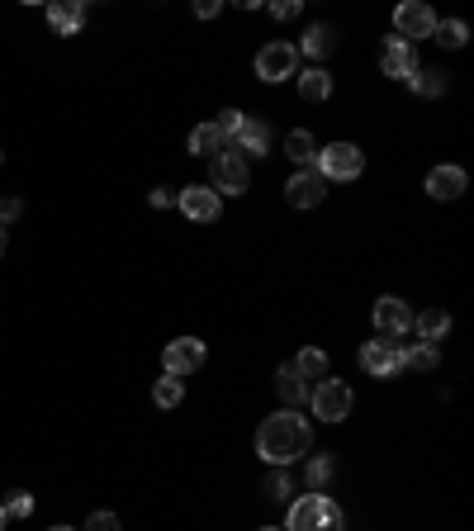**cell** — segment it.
Listing matches in <instances>:
<instances>
[{"instance_id": "cell-30", "label": "cell", "mask_w": 474, "mask_h": 531, "mask_svg": "<svg viewBox=\"0 0 474 531\" xmlns=\"http://www.w3.org/2000/svg\"><path fill=\"white\" fill-rule=\"evenodd\" d=\"M237 124H242V110H219V119H214V129H219V138L228 143L237 133Z\"/></svg>"}, {"instance_id": "cell-31", "label": "cell", "mask_w": 474, "mask_h": 531, "mask_svg": "<svg viewBox=\"0 0 474 531\" xmlns=\"http://www.w3.org/2000/svg\"><path fill=\"white\" fill-rule=\"evenodd\" d=\"M290 489H294V484H290V475H285V470H275V475L266 479V494H271V498H280V503L290 498Z\"/></svg>"}, {"instance_id": "cell-25", "label": "cell", "mask_w": 474, "mask_h": 531, "mask_svg": "<svg viewBox=\"0 0 474 531\" xmlns=\"http://www.w3.org/2000/svg\"><path fill=\"white\" fill-rule=\"evenodd\" d=\"M408 81H413V91L418 95H427V100H437V95H446V72H413L408 76Z\"/></svg>"}, {"instance_id": "cell-7", "label": "cell", "mask_w": 474, "mask_h": 531, "mask_svg": "<svg viewBox=\"0 0 474 531\" xmlns=\"http://www.w3.org/2000/svg\"><path fill=\"white\" fill-rule=\"evenodd\" d=\"M309 403H313V418L342 422L351 413V389L342 385V380H323V385L309 394Z\"/></svg>"}, {"instance_id": "cell-16", "label": "cell", "mask_w": 474, "mask_h": 531, "mask_svg": "<svg viewBox=\"0 0 474 531\" xmlns=\"http://www.w3.org/2000/svg\"><path fill=\"white\" fill-rule=\"evenodd\" d=\"M233 138H237V152H256V157L271 147V129H266L261 119H247V114H242V124H237Z\"/></svg>"}, {"instance_id": "cell-33", "label": "cell", "mask_w": 474, "mask_h": 531, "mask_svg": "<svg viewBox=\"0 0 474 531\" xmlns=\"http://www.w3.org/2000/svg\"><path fill=\"white\" fill-rule=\"evenodd\" d=\"M152 204H157V209H171V204H181V190H171V185H157V190H152Z\"/></svg>"}, {"instance_id": "cell-26", "label": "cell", "mask_w": 474, "mask_h": 531, "mask_svg": "<svg viewBox=\"0 0 474 531\" xmlns=\"http://www.w3.org/2000/svg\"><path fill=\"white\" fill-rule=\"evenodd\" d=\"M152 399H157V408H176V403L185 399V385L176 380V375H166V380H157V389H152Z\"/></svg>"}, {"instance_id": "cell-5", "label": "cell", "mask_w": 474, "mask_h": 531, "mask_svg": "<svg viewBox=\"0 0 474 531\" xmlns=\"http://www.w3.org/2000/svg\"><path fill=\"white\" fill-rule=\"evenodd\" d=\"M256 76L271 81V86L299 76V48H294V43H266V48L256 53Z\"/></svg>"}, {"instance_id": "cell-20", "label": "cell", "mask_w": 474, "mask_h": 531, "mask_svg": "<svg viewBox=\"0 0 474 531\" xmlns=\"http://www.w3.org/2000/svg\"><path fill=\"white\" fill-rule=\"evenodd\" d=\"M285 152H290V162L299 166V171L318 162V143H313V133H304V129H294L290 138H285Z\"/></svg>"}, {"instance_id": "cell-2", "label": "cell", "mask_w": 474, "mask_h": 531, "mask_svg": "<svg viewBox=\"0 0 474 531\" xmlns=\"http://www.w3.org/2000/svg\"><path fill=\"white\" fill-rule=\"evenodd\" d=\"M323 181H356L365 171V157L356 143H332V147H318V166H313Z\"/></svg>"}, {"instance_id": "cell-1", "label": "cell", "mask_w": 474, "mask_h": 531, "mask_svg": "<svg viewBox=\"0 0 474 531\" xmlns=\"http://www.w3.org/2000/svg\"><path fill=\"white\" fill-rule=\"evenodd\" d=\"M313 446V427L309 418H299V408H285L256 427V456L266 465H290Z\"/></svg>"}, {"instance_id": "cell-4", "label": "cell", "mask_w": 474, "mask_h": 531, "mask_svg": "<svg viewBox=\"0 0 474 531\" xmlns=\"http://www.w3.org/2000/svg\"><path fill=\"white\" fill-rule=\"evenodd\" d=\"M342 513L328 494H304L299 503H290V517H285V531H323L328 517Z\"/></svg>"}, {"instance_id": "cell-18", "label": "cell", "mask_w": 474, "mask_h": 531, "mask_svg": "<svg viewBox=\"0 0 474 531\" xmlns=\"http://www.w3.org/2000/svg\"><path fill=\"white\" fill-rule=\"evenodd\" d=\"M299 95L309 100V105H323L332 95V76L323 67H309V72H299Z\"/></svg>"}, {"instance_id": "cell-23", "label": "cell", "mask_w": 474, "mask_h": 531, "mask_svg": "<svg viewBox=\"0 0 474 531\" xmlns=\"http://www.w3.org/2000/svg\"><path fill=\"white\" fill-rule=\"evenodd\" d=\"M190 152H195V157H214V152H223L219 129H214V124H200V129L190 133Z\"/></svg>"}, {"instance_id": "cell-36", "label": "cell", "mask_w": 474, "mask_h": 531, "mask_svg": "<svg viewBox=\"0 0 474 531\" xmlns=\"http://www.w3.org/2000/svg\"><path fill=\"white\" fill-rule=\"evenodd\" d=\"M195 15H200V19H214V15H219V0H200V5H195Z\"/></svg>"}, {"instance_id": "cell-21", "label": "cell", "mask_w": 474, "mask_h": 531, "mask_svg": "<svg viewBox=\"0 0 474 531\" xmlns=\"http://www.w3.org/2000/svg\"><path fill=\"white\" fill-rule=\"evenodd\" d=\"M290 366L299 370L304 380H328V356H323V351H318V347L299 351V361H290Z\"/></svg>"}, {"instance_id": "cell-28", "label": "cell", "mask_w": 474, "mask_h": 531, "mask_svg": "<svg viewBox=\"0 0 474 531\" xmlns=\"http://www.w3.org/2000/svg\"><path fill=\"white\" fill-rule=\"evenodd\" d=\"M465 38H470V29H465L460 19H446V24H437V43H441V48H465Z\"/></svg>"}, {"instance_id": "cell-3", "label": "cell", "mask_w": 474, "mask_h": 531, "mask_svg": "<svg viewBox=\"0 0 474 531\" xmlns=\"http://www.w3.org/2000/svg\"><path fill=\"white\" fill-rule=\"evenodd\" d=\"M247 181H252V171H247L242 152H214L209 157V190L214 195H242Z\"/></svg>"}, {"instance_id": "cell-27", "label": "cell", "mask_w": 474, "mask_h": 531, "mask_svg": "<svg viewBox=\"0 0 474 531\" xmlns=\"http://www.w3.org/2000/svg\"><path fill=\"white\" fill-rule=\"evenodd\" d=\"M304 479H309V494H323V484L332 479V456H313Z\"/></svg>"}, {"instance_id": "cell-19", "label": "cell", "mask_w": 474, "mask_h": 531, "mask_svg": "<svg viewBox=\"0 0 474 531\" xmlns=\"http://www.w3.org/2000/svg\"><path fill=\"white\" fill-rule=\"evenodd\" d=\"M413 328L422 332V342H432V347H437L441 337H446V332H451V313H441V309L413 313Z\"/></svg>"}, {"instance_id": "cell-17", "label": "cell", "mask_w": 474, "mask_h": 531, "mask_svg": "<svg viewBox=\"0 0 474 531\" xmlns=\"http://www.w3.org/2000/svg\"><path fill=\"white\" fill-rule=\"evenodd\" d=\"M275 389H280V399L290 403V408L309 403V385H304V375H299L294 366H280V370H275Z\"/></svg>"}, {"instance_id": "cell-6", "label": "cell", "mask_w": 474, "mask_h": 531, "mask_svg": "<svg viewBox=\"0 0 474 531\" xmlns=\"http://www.w3.org/2000/svg\"><path fill=\"white\" fill-rule=\"evenodd\" d=\"M361 370H365V375H375V380L399 375V370H403V342H389V337L365 342V347H361Z\"/></svg>"}, {"instance_id": "cell-22", "label": "cell", "mask_w": 474, "mask_h": 531, "mask_svg": "<svg viewBox=\"0 0 474 531\" xmlns=\"http://www.w3.org/2000/svg\"><path fill=\"white\" fill-rule=\"evenodd\" d=\"M332 43H337V38H332L328 24H313L309 34H304V43H299V53H309V57H328V53H332Z\"/></svg>"}, {"instance_id": "cell-9", "label": "cell", "mask_w": 474, "mask_h": 531, "mask_svg": "<svg viewBox=\"0 0 474 531\" xmlns=\"http://www.w3.org/2000/svg\"><path fill=\"white\" fill-rule=\"evenodd\" d=\"M162 361H166V375L185 380L190 370H200V366H204V342H200V337H176V342H166Z\"/></svg>"}, {"instance_id": "cell-12", "label": "cell", "mask_w": 474, "mask_h": 531, "mask_svg": "<svg viewBox=\"0 0 474 531\" xmlns=\"http://www.w3.org/2000/svg\"><path fill=\"white\" fill-rule=\"evenodd\" d=\"M375 328H380V337H399V332L413 328V309L403 304L399 294H384L375 304Z\"/></svg>"}, {"instance_id": "cell-15", "label": "cell", "mask_w": 474, "mask_h": 531, "mask_svg": "<svg viewBox=\"0 0 474 531\" xmlns=\"http://www.w3.org/2000/svg\"><path fill=\"white\" fill-rule=\"evenodd\" d=\"M81 19H86V5H81V0H53V5H48V24H53L62 38H72L76 29H81Z\"/></svg>"}, {"instance_id": "cell-32", "label": "cell", "mask_w": 474, "mask_h": 531, "mask_svg": "<svg viewBox=\"0 0 474 531\" xmlns=\"http://www.w3.org/2000/svg\"><path fill=\"white\" fill-rule=\"evenodd\" d=\"M81 531H119V517H114V513H91Z\"/></svg>"}, {"instance_id": "cell-34", "label": "cell", "mask_w": 474, "mask_h": 531, "mask_svg": "<svg viewBox=\"0 0 474 531\" xmlns=\"http://www.w3.org/2000/svg\"><path fill=\"white\" fill-rule=\"evenodd\" d=\"M19 214H24V204H19V200H0V228H5V223H15Z\"/></svg>"}, {"instance_id": "cell-11", "label": "cell", "mask_w": 474, "mask_h": 531, "mask_svg": "<svg viewBox=\"0 0 474 531\" xmlns=\"http://www.w3.org/2000/svg\"><path fill=\"white\" fill-rule=\"evenodd\" d=\"M380 72L394 76V81H408V76L418 72V48L403 43V38H389L380 48Z\"/></svg>"}, {"instance_id": "cell-39", "label": "cell", "mask_w": 474, "mask_h": 531, "mask_svg": "<svg viewBox=\"0 0 474 531\" xmlns=\"http://www.w3.org/2000/svg\"><path fill=\"white\" fill-rule=\"evenodd\" d=\"M53 531H76V527H53Z\"/></svg>"}, {"instance_id": "cell-14", "label": "cell", "mask_w": 474, "mask_h": 531, "mask_svg": "<svg viewBox=\"0 0 474 531\" xmlns=\"http://www.w3.org/2000/svg\"><path fill=\"white\" fill-rule=\"evenodd\" d=\"M427 195H432V200H460V195H465V171H460V166H437V171L427 176Z\"/></svg>"}, {"instance_id": "cell-8", "label": "cell", "mask_w": 474, "mask_h": 531, "mask_svg": "<svg viewBox=\"0 0 474 531\" xmlns=\"http://www.w3.org/2000/svg\"><path fill=\"white\" fill-rule=\"evenodd\" d=\"M394 29H399L403 43H418V38H432L437 34V15L422 5V0H408L394 10Z\"/></svg>"}, {"instance_id": "cell-10", "label": "cell", "mask_w": 474, "mask_h": 531, "mask_svg": "<svg viewBox=\"0 0 474 531\" xmlns=\"http://www.w3.org/2000/svg\"><path fill=\"white\" fill-rule=\"evenodd\" d=\"M285 200L294 204V209H313V204L328 200V181L313 171V166H304V171H294L290 185H285Z\"/></svg>"}, {"instance_id": "cell-29", "label": "cell", "mask_w": 474, "mask_h": 531, "mask_svg": "<svg viewBox=\"0 0 474 531\" xmlns=\"http://www.w3.org/2000/svg\"><path fill=\"white\" fill-rule=\"evenodd\" d=\"M0 508H5V517H29V513H34V494H24V489H15V494L5 498Z\"/></svg>"}, {"instance_id": "cell-38", "label": "cell", "mask_w": 474, "mask_h": 531, "mask_svg": "<svg viewBox=\"0 0 474 531\" xmlns=\"http://www.w3.org/2000/svg\"><path fill=\"white\" fill-rule=\"evenodd\" d=\"M5 522H10V517H5V508H0V527H5Z\"/></svg>"}, {"instance_id": "cell-24", "label": "cell", "mask_w": 474, "mask_h": 531, "mask_svg": "<svg viewBox=\"0 0 474 531\" xmlns=\"http://www.w3.org/2000/svg\"><path fill=\"white\" fill-rule=\"evenodd\" d=\"M403 366H408V370H437V347H432V342H413V347H403Z\"/></svg>"}, {"instance_id": "cell-13", "label": "cell", "mask_w": 474, "mask_h": 531, "mask_svg": "<svg viewBox=\"0 0 474 531\" xmlns=\"http://www.w3.org/2000/svg\"><path fill=\"white\" fill-rule=\"evenodd\" d=\"M181 214L190 223H214L219 219V195L209 185H185L181 190Z\"/></svg>"}, {"instance_id": "cell-37", "label": "cell", "mask_w": 474, "mask_h": 531, "mask_svg": "<svg viewBox=\"0 0 474 531\" xmlns=\"http://www.w3.org/2000/svg\"><path fill=\"white\" fill-rule=\"evenodd\" d=\"M5 247H10V233H5V228H0V257H5Z\"/></svg>"}, {"instance_id": "cell-35", "label": "cell", "mask_w": 474, "mask_h": 531, "mask_svg": "<svg viewBox=\"0 0 474 531\" xmlns=\"http://www.w3.org/2000/svg\"><path fill=\"white\" fill-rule=\"evenodd\" d=\"M271 15H275V19H290V15H299V0H275V5H271Z\"/></svg>"}]
</instances>
